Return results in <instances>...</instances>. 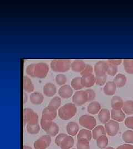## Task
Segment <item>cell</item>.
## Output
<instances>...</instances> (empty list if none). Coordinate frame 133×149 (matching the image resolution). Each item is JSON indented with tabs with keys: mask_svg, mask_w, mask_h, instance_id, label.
<instances>
[{
	"mask_svg": "<svg viewBox=\"0 0 133 149\" xmlns=\"http://www.w3.org/2000/svg\"><path fill=\"white\" fill-rule=\"evenodd\" d=\"M77 112V107L74 103H67L61 107L58 110L59 118L64 120H68L73 117Z\"/></svg>",
	"mask_w": 133,
	"mask_h": 149,
	"instance_id": "cell-1",
	"label": "cell"
},
{
	"mask_svg": "<svg viewBox=\"0 0 133 149\" xmlns=\"http://www.w3.org/2000/svg\"><path fill=\"white\" fill-rule=\"evenodd\" d=\"M72 61L69 59H54L51 62V68L54 71L65 72L71 68Z\"/></svg>",
	"mask_w": 133,
	"mask_h": 149,
	"instance_id": "cell-2",
	"label": "cell"
},
{
	"mask_svg": "<svg viewBox=\"0 0 133 149\" xmlns=\"http://www.w3.org/2000/svg\"><path fill=\"white\" fill-rule=\"evenodd\" d=\"M24 125L26 124L34 125L38 123V116L32 109L26 108L23 110Z\"/></svg>",
	"mask_w": 133,
	"mask_h": 149,
	"instance_id": "cell-3",
	"label": "cell"
},
{
	"mask_svg": "<svg viewBox=\"0 0 133 149\" xmlns=\"http://www.w3.org/2000/svg\"><path fill=\"white\" fill-rule=\"evenodd\" d=\"M79 123L81 126L90 130H93L96 125V118L88 114H84L80 117Z\"/></svg>",
	"mask_w": 133,
	"mask_h": 149,
	"instance_id": "cell-4",
	"label": "cell"
},
{
	"mask_svg": "<svg viewBox=\"0 0 133 149\" xmlns=\"http://www.w3.org/2000/svg\"><path fill=\"white\" fill-rule=\"evenodd\" d=\"M49 67L48 65L44 63H39L35 64L34 68L33 77L38 79H44L48 74Z\"/></svg>",
	"mask_w": 133,
	"mask_h": 149,
	"instance_id": "cell-5",
	"label": "cell"
},
{
	"mask_svg": "<svg viewBox=\"0 0 133 149\" xmlns=\"http://www.w3.org/2000/svg\"><path fill=\"white\" fill-rule=\"evenodd\" d=\"M72 101L75 106H81L88 102V96L85 91L80 90L75 92L72 97Z\"/></svg>",
	"mask_w": 133,
	"mask_h": 149,
	"instance_id": "cell-6",
	"label": "cell"
},
{
	"mask_svg": "<svg viewBox=\"0 0 133 149\" xmlns=\"http://www.w3.org/2000/svg\"><path fill=\"white\" fill-rule=\"evenodd\" d=\"M51 136L48 135H43L34 141L33 146L35 149H47L51 143Z\"/></svg>",
	"mask_w": 133,
	"mask_h": 149,
	"instance_id": "cell-7",
	"label": "cell"
},
{
	"mask_svg": "<svg viewBox=\"0 0 133 149\" xmlns=\"http://www.w3.org/2000/svg\"><path fill=\"white\" fill-rule=\"evenodd\" d=\"M104 128L106 134L109 136H114L117 134L119 130V124L114 120H110L108 122L105 124Z\"/></svg>",
	"mask_w": 133,
	"mask_h": 149,
	"instance_id": "cell-8",
	"label": "cell"
},
{
	"mask_svg": "<svg viewBox=\"0 0 133 149\" xmlns=\"http://www.w3.org/2000/svg\"><path fill=\"white\" fill-rule=\"evenodd\" d=\"M108 63L105 61H99L97 62L94 66V71L96 76H103L106 74Z\"/></svg>",
	"mask_w": 133,
	"mask_h": 149,
	"instance_id": "cell-9",
	"label": "cell"
},
{
	"mask_svg": "<svg viewBox=\"0 0 133 149\" xmlns=\"http://www.w3.org/2000/svg\"><path fill=\"white\" fill-rule=\"evenodd\" d=\"M81 82L83 87H91L96 84V76L93 74L83 75L81 77Z\"/></svg>",
	"mask_w": 133,
	"mask_h": 149,
	"instance_id": "cell-10",
	"label": "cell"
},
{
	"mask_svg": "<svg viewBox=\"0 0 133 149\" xmlns=\"http://www.w3.org/2000/svg\"><path fill=\"white\" fill-rule=\"evenodd\" d=\"M73 93V88L68 85L62 86L58 90L59 96L64 99H68L70 98Z\"/></svg>",
	"mask_w": 133,
	"mask_h": 149,
	"instance_id": "cell-11",
	"label": "cell"
},
{
	"mask_svg": "<svg viewBox=\"0 0 133 149\" xmlns=\"http://www.w3.org/2000/svg\"><path fill=\"white\" fill-rule=\"evenodd\" d=\"M57 116V109L53 107L48 106L44 108L42 113V116L47 118L48 119L53 120Z\"/></svg>",
	"mask_w": 133,
	"mask_h": 149,
	"instance_id": "cell-12",
	"label": "cell"
},
{
	"mask_svg": "<svg viewBox=\"0 0 133 149\" xmlns=\"http://www.w3.org/2000/svg\"><path fill=\"white\" fill-rule=\"evenodd\" d=\"M43 92L44 95L48 97H53L57 92L56 86L52 83H47L43 86Z\"/></svg>",
	"mask_w": 133,
	"mask_h": 149,
	"instance_id": "cell-13",
	"label": "cell"
},
{
	"mask_svg": "<svg viewBox=\"0 0 133 149\" xmlns=\"http://www.w3.org/2000/svg\"><path fill=\"white\" fill-rule=\"evenodd\" d=\"M86 65L85 62L82 60H75L72 62L70 69L75 72L80 73L84 69Z\"/></svg>",
	"mask_w": 133,
	"mask_h": 149,
	"instance_id": "cell-14",
	"label": "cell"
},
{
	"mask_svg": "<svg viewBox=\"0 0 133 149\" xmlns=\"http://www.w3.org/2000/svg\"><path fill=\"white\" fill-rule=\"evenodd\" d=\"M117 86L114 81L107 82L104 87V92L107 96H113L117 91Z\"/></svg>",
	"mask_w": 133,
	"mask_h": 149,
	"instance_id": "cell-15",
	"label": "cell"
},
{
	"mask_svg": "<svg viewBox=\"0 0 133 149\" xmlns=\"http://www.w3.org/2000/svg\"><path fill=\"white\" fill-rule=\"evenodd\" d=\"M110 114L112 119L117 122H122L124 120H125V114L123 112L122 109H112Z\"/></svg>",
	"mask_w": 133,
	"mask_h": 149,
	"instance_id": "cell-16",
	"label": "cell"
},
{
	"mask_svg": "<svg viewBox=\"0 0 133 149\" xmlns=\"http://www.w3.org/2000/svg\"><path fill=\"white\" fill-rule=\"evenodd\" d=\"M30 100L34 105H40L43 102L44 96L39 92H34L30 96Z\"/></svg>",
	"mask_w": 133,
	"mask_h": 149,
	"instance_id": "cell-17",
	"label": "cell"
},
{
	"mask_svg": "<svg viewBox=\"0 0 133 149\" xmlns=\"http://www.w3.org/2000/svg\"><path fill=\"white\" fill-rule=\"evenodd\" d=\"M98 118L99 120L102 124H106L108 122L111 118L110 112L106 108L101 109V111L98 114Z\"/></svg>",
	"mask_w": 133,
	"mask_h": 149,
	"instance_id": "cell-18",
	"label": "cell"
},
{
	"mask_svg": "<svg viewBox=\"0 0 133 149\" xmlns=\"http://www.w3.org/2000/svg\"><path fill=\"white\" fill-rule=\"evenodd\" d=\"M101 109V106L97 101L91 102L87 106V112L92 115L98 114Z\"/></svg>",
	"mask_w": 133,
	"mask_h": 149,
	"instance_id": "cell-19",
	"label": "cell"
},
{
	"mask_svg": "<svg viewBox=\"0 0 133 149\" xmlns=\"http://www.w3.org/2000/svg\"><path fill=\"white\" fill-rule=\"evenodd\" d=\"M67 132L70 136H73L76 135L80 132V127L78 124L75 122H69L67 125Z\"/></svg>",
	"mask_w": 133,
	"mask_h": 149,
	"instance_id": "cell-20",
	"label": "cell"
},
{
	"mask_svg": "<svg viewBox=\"0 0 133 149\" xmlns=\"http://www.w3.org/2000/svg\"><path fill=\"white\" fill-rule=\"evenodd\" d=\"M124 102L122 98L119 96H113L111 100V107L112 109L119 110L122 109Z\"/></svg>",
	"mask_w": 133,
	"mask_h": 149,
	"instance_id": "cell-21",
	"label": "cell"
},
{
	"mask_svg": "<svg viewBox=\"0 0 133 149\" xmlns=\"http://www.w3.org/2000/svg\"><path fill=\"white\" fill-rule=\"evenodd\" d=\"M92 136V132L90 130L87 129H83L80 130V132L78 133L77 139L78 140H85L88 141H90Z\"/></svg>",
	"mask_w": 133,
	"mask_h": 149,
	"instance_id": "cell-22",
	"label": "cell"
},
{
	"mask_svg": "<svg viewBox=\"0 0 133 149\" xmlns=\"http://www.w3.org/2000/svg\"><path fill=\"white\" fill-rule=\"evenodd\" d=\"M106 133L104 127L102 125H98L93 129L92 136L94 140H97L101 136L106 135Z\"/></svg>",
	"mask_w": 133,
	"mask_h": 149,
	"instance_id": "cell-23",
	"label": "cell"
},
{
	"mask_svg": "<svg viewBox=\"0 0 133 149\" xmlns=\"http://www.w3.org/2000/svg\"><path fill=\"white\" fill-rule=\"evenodd\" d=\"M113 81L117 87L122 88L126 85L127 79L125 75L122 74H118L114 77Z\"/></svg>",
	"mask_w": 133,
	"mask_h": 149,
	"instance_id": "cell-24",
	"label": "cell"
},
{
	"mask_svg": "<svg viewBox=\"0 0 133 149\" xmlns=\"http://www.w3.org/2000/svg\"><path fill=\"white\" fill-rule=\"evenodd\" d=\"M75 140L72 136H67L60 145L61 149H70L74 145Z\"/></svg>",
	"mask_w": 133,
	"mask_h": 149,
	"instance_id": "cell-25",
	"label": "cell"
},
{
	"mask_svg": "<svg viewBox=\"0 0 133 149\" xmlns=\"http://www.w3.org/2000/svg\"><path fill=\"white\" fill-rule=\"evenodd\" d=\"M23 89L28 93H31L34 90V86L32 81L26 76H25L23 79Z\"/></svg>",
	"mask_w": 133,
	"mask_h": 149,
	"instance_id": "cell-26",
	"label": "cell"
},
{
	"mask_svg": "<svg viewBox=\"0 0 133 149\" xmlns=\"http://www.w3.org/2000/svg\"><path fill=\"white\" fill-rule=\"evenodd\" d=\"M122 63L126 72L129 74H133V59H124Z\"/></svg>",
	"mask_w": 133,
	"mask_h": 149,
	"instance_id": "cell-27",
	"label": "cell"
},
{
	"mask_svg": "<svg viewBox=\"0 0 133 149\" xmlns=\"http://www.w3.org/2000/svg\"><path fill=\"white\" fill-rule=\"evenodd\" d=\"M123 112L127 115L133 114V101H127L124 102V105L122 108Z\"/></svg>",
	"mask_w": 133,
	"mask_h": 149,
	"instance_id": "cell-28",
	"label": "cell"
},
{
	"mask_svg": "<svg viewBox=\"0 0 133 149\" xmlns=\"http://www.w3.org/2000/svg\"><path fill=\"white\" fill-rule=\"evenodd\" d=\"M59 130V128L58 125L56 123L53 122L52 125L50 126V127L46 131V132L47 134V135H49L50 136L53 137L58 134Z\"/></svg>",
	"mask_w": 133,
	"mask_h": 149,
	"instance_id": "cell-29",
	"label": "cell"
},
{
	"mask_svg": "<svg viewBox=\"0 0 133 149\" xmlns=\"http://www.w3.org/2000/svg\"><path fill=\"white\" fill-rule=\"evenodd\" d=\"M109 140L106 135L101 136L96 140V145L101 149H106L108 145Z\"/></svg>",
	"mask_w": 133,
	"mask_h": 149,
	"instance_id": "cell-30",
	"label": "cell"
},
{
	"mask_svg": "<svg viewBox=\"0 0 133 149\" xmlns=\"http://www.w3.org/2000/svg\"><path fill=\"white\" fill-rule=\"evenodd\" d=\"M71 87L75 90H81L83 87L81 82V77H76L71 81Z\"/></svg>",
	"mask_w": 133,
	"mask_h": 149,
	"instance_id": "cell-31",
	"label": "cell"
},
{
	"mask_svg": "<svg viewBox=\"0 0 133 149\" xmlns=\"http://www.w3.org/2000/svg\"><path fill=\"white\" fill-rule=\"evenodd\" d=\"M123 141L128 144H133V131L131 130H126L122 134Z\"/></svg>",
	"mask_w": 133,
	"mask_h": 149,
	"instance_id": "cell-32",
	"label": "cell"
},
{
	"mask_svg": "<svg viewBox=\"0 0 133 149\" xmlns=\"http://www.w3.org/2000/svg\"><path fill=\"white\" fill-rule=\"evenodd\" d=\"M26 129L27 132L30 134H37L40 131V125L38 123L34 125L27 124Z\"/></svg>",
	"mask_w": 133,
	"mask_h": 149,
	"instance_id": "cell-33",
	"label": "cell"
},
{
	"mask_svg": "<svg viewBox=\"0 0 133 149\" xmlns=\"http://www.w3.org/2000/svg\"><path fill=\"white\" fill-rule=\"evenodd\" d=\"M53 122V120L44 116H42L41 119V127L46 132L50 127Z\"/></svg>",
	"mask_w": 133,
	"mask_h": 149,
	"instance_id": "cell-34",
	"label": "cell"
},
{
	"mask_svg": "<svg viewBox=\"0 0 133 149\" xmlns=\"http://www.w3.org/2000/svg\"><path fill=\"white\" fill-rule=\"evenodd\" d=\"M62 100L58 96H55L48 103L49 106L53 107L56 109H58L61 105Z\"/></svg>",
	"mask_w": 133,
	"mask_h": 149,
	"instance_id": "cell-35",
	"label": "cell"
},
{
	"mask_svg": "<svg viewBox=\"0 0 133 149\" xmlns=\"http://www.w3.org/2000/svg\"><path fill=\"white\" fill-rule=\"evenodd\" d=\"M77 149H90L89 141L85 140H78L77 143Z\"/></svg>",
	"mask_w": 133,
	"mask_h": 149,
	"instance_id": "cell-36",
	"label": "cell"
},
{
	"mask_svg": "<svg viewBox=\"0 0 133 149\" xmlns=\"http://www.w3.org/2000/svg\"><path fill=\"white\" fill-rule=\"evenodd\" d=\"M55 81L58 85L63 86L65 85L67 81V78L64 74H58L55 77Z\"/></svg>",
	"mask_w": 133,
	"mask_h": 149,
	"instance_id": "cell-37",
	"label": "cell"
},
{
	"mask_svg": "<svg viewBox=\"0 0 133 149\" xmlns=\"http://www.w3.org/2000/svg\"><path fill=\"white\" fill-rule=\"evenodd\" d=\"M96 76V75H95ZM107 79V74L103 76H96V85L102 86L106 85Z\"/></svg>",
	"mask_w": 133,
	"mask_h": 149,
	"instance_id": "cell-38",
	"label": "cell"
},
{
	"mask_svg": "<svg viewBox=\"0 0 133 149\" xmlns=\"http://www.w3.org/2000/svg\"><path fill=\"white\" fill-rule=\"evenodd\" d=\"M118 72V66L108 64V69L106 71V74L110 75L111 76H116Z\"/></svg>",
	"mask_w": 133,
	"mask_h": 149,
	"instance_id": "cell-39",
	"label": "cell"
},
{
	"mask_svg": "<svg viewBox=\"0 0 133 149\" xmlns=\"http://www.w3.org/2000/svg\"><path fill=\"white\" fill-rule=\"evenodd\" d=\"M85 91L88 96V102L93 101L96 98V94L95 91L91 88H88Z\"/></svg>",
	"mask_w": 133,
	"mask_h": 149,
	"instance_id": "cell-40",
	"label": "cell"
},
{
	"mask_svg": "<svg viewBox=\"0 0 133 149\" xmlns=\"http://www.w3.org/2000/svg\"><path fill=\"white\" fill-rule=\"evenodd\" d=\"M67 136V135L66 134L61 133L58 134L55 139V144H56L57 146H60L62 141Z\"/></svg>",
	"mask_w": 133,
	"mask_h": 149,
	"instance_id": "cell-41",
	"label": "cell"
},
{
	"mask_svg": "<svg viewBox=\"0 0 133 149\" xmlns=\"http://www.w3.org/2000/svg\"><path fill=\"white\" fill-rule=\"evenodd\" d=\"M93 66H91V65L87 64L84 69L83 70V71L82 72H80V74H81V76H83L84 74H93Z\"/></svg>",
	"mask_w": 133,
	"mask_h": 149,
	"instance_id": "cell-42",
	"label": "cell"
},
{
	"mask_svg": "<svg viewBox=\"0 0 133 149\" xmlns=\"http://www.w3.org/2000/svg\"><path fill=\"white\" fill-rule=\"evenodd\" d=\"M124 123L127 128L133 130V117L127 118L125 120Z\"/></svg>",
	"mask_w": 133,
	"mask_h": 149,
	"instance_id": "cell-43",
	"label": "cell"
},
{
	"mask_svg": "<svg viewBox=\"0 0 133 149\" xmlns=\"http://www.w3.org/2000/svg\"><path fill=\"white\" fill-rule=\"evenodd\" d=\"M34 65L35 64H30L26 68L27 74L30 76H31L32 77H33V72H34Z\"/></svg>",
	"mask_w": 133,
	"mask_h": 149,
	"instance_id": "cell-44",
	"label": "cell"
},
{
	"mask_svg": "<svg viewBox=\"0 0 133 149\" xmlns=\"http://www.w3.org/2000/svg\"><path fill=\"white\" fill-rule=\"evenodd\" d=\"M123 60L122 59H109L107 60L108 63L118 66L122 63Z\"/></svg>",
	"mask_w": 133,
	"mask_h": 149,
	"instance_id": "cell-45",
	"label": "cell"
},
{
	"mask_svg": "<svg viewBox=\"0 0 133 149\" xmlns=\"http://www.w3.org/2000/svg\"><path fill=\"white\" fill-rule=\"evenodd\" d=\"M117 149H133V145L129 144H123L119 146Z\"/></svg>",
	"mask_w": 133,
	"mask_h": 149,
	"instance_id": "cell-46",
	"label": "cell"
},
{
	"mask_svg": "<svg viewBox=\"0 0 133 149\" xmlns=\"http://www.w3.org/2000/svg\"><path fill=\"white\" fill-rule=\"evenodd\" d=\"M27 101V96L26 94L25 93H24V103H25Z\"/></svg>",
	"mask_w": 133,
	"mask_h": 149,
	"instance_id": "cell-47",
	"label": "cell"
},
{
	"mask_svg": "<svg viewBox=\"0 0 133 149\" xmlns=\"http://www.w3.org/2000/svg\"><path fill=\"white\" fill-rule=\"evenodd\" d=\"M23 149H32V148L28 145H24L23 146Z\"/></svg>",
	"mask_w": 133,
	"mask_h": 149,
	"instance_id": "cell-48",
	"label": "cell"
},
{
	"mask_svg": "<svg viewBox=\"0 0 133 149\" xmlns=\"http://www.w3.org/2000/svg\"><path fill=\"white\" fill-rule=\"evenodd\" d=\"M105 149H115L114 148H113V147H108V148H106Z\"/></svg>",
	"mask_w": 133,
	"mask_h": 149,
	"instance_id": "cell-49",
	"label": "cell"
},
{
	"mask_svg": "<svg viewBox=\"0 0 133 149\" xmlns=\"http://www.w3.org/2000/svg\"></svg>",
	"mask_w": 133,
	"mask_h": 149,
	"instance_id": "cell-50",
	"label": "cell"
}]
</instances>
